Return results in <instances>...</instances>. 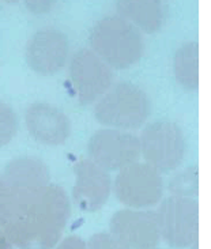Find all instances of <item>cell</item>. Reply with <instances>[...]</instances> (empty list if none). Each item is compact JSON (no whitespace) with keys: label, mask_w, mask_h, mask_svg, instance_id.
<instances>
[{"label":"cell","mask_w":211,"mask_h":249,"mask_svg":"<svg viewBox=\"0 0 211 249\" xmlns=\"http://www.w3.org/2000/svg\"><path fill=\"white\" fill-rule=\"evenodd\" d=\"M74 173L72 199L75 204L86 213H94L102 209L112 191L109 172L91 160H82L75 163Z\"/></svg>","instance_id":"obj_11"},{"label":"cell","mask_w":211,"mask_h":249,"mask_svg":"<svg viewBox=\"0 0 211 249\" xmlns=\"http://www.w3.org/2000/svg\"><path fill=\"white\" fill-rule=\"evenodd\" d=\"M88 249H128L110 233H95L88 238Z\"/></svg>","instance_id":"obj_19"},{"label":"cell","mask_w":211,"mask_h":249,"mask_svg":"<svg viewBox=\"0 0 211 249\" xmlns=\"http://www.w3.org/2000/svg\"><path fill=\"white\" fill-rule=\"evenodd\" d=\"M139 146L144 163L159 173H169L181 165L187 142L176 123L158 120L144 127Z\"/></svg>","instance_id":"obj_4"},{"label":"cell","mask_w":211,"mask_h":249,"mask_svg":"<svg viewBox=\"0 0 211 249\" xmlns=\"http://www.w3.org/2000/svg\"><path fill=\"white\" fill-rule=\"evenodd\" d=\"M0 177L7 185L14 202L34 195L51 184L47 165L37 158H17L10 161Z\"/></svg>","instance_id":"obj_13"},{"label":"cell","mask_w":211,"mask_h":249,"mask_svg":"<svg viewBox=\"0 0 211 249\" xmlns=\"http://www.w3.org/2000/svg\"><path fill=\"white\" fill-rule=\"evenodd\" d=\"M25 123L34 141L45 146H60L71 134V123L64 112L47 102H34L26 109Z\"/></svg>","instance_id":"obj_12"},{"label":"cell","mask_w":211,"mask_h":249,"mask_svg":"<svg viewBox=\"0 0 211 249\" xmlns=\"http://www.w3.org/2000/svg\"><path fill=\"white\" fill-rule=\"evenodd\" d=\"M113 191L117 200L129 209H149L162 199V176L147 163L135 162L119 170Z\"/></svg>","instance_id":"obj_6"},{"label":"cell","mask_w":211,"mask_h":249,"mask_svg":"<svg viewBox=\"0 0 211 249\" xmlns=\"http://www.w3.org/2000/svg\"><path fill=\"white\" fill-rule=\"evenodd\" d=\"M109 233L128 249H153L161 243L156 211L120 210L109 221Z\"/></svg>","instance_id":"obj_9"},{"label":"cell","mask_w":211,"mask_h":249,"mask_svg":"<svg viewBox=\"0 0 211 249\" xmlns=\"http://www.w3.org/2000/svg\"><path fill=\"white\" fill-rule=\"evenodd\" d=\"M8 3H15V1H18V0H6Z\"/></svg>","instance_id":"obj_22"},{"label":"cell","mask_w":211,"mask_h":249,"mask_svg":"<svg viewBox=\"0 0 211 249\" xmlns=\"http://www.w3.org/2000/svg\"><path fill=\"white\" fill-rule=\"evenodd\" d=\"M151 101L146 91L129 82H120L98 100L94 108L97 122L108 128L134 131L147 122Z\"/></svg>","instance_id":"obj_3"},{"label":"cell","mask_w":211,"mask_h":249,"mask_svg":"<svg viewBox=\"0 0 211 249\" xmlns=\"http://www.w3.org/2000/svg\"><path fill=\"white\" fill-rule=\"evenodd\" d=\"M18 131V117L10 105L0 101V147L13 141Z\"/></svg>","instance_id":"obj_17"},{"label":"cell","mask_w":211,"mask_h":249,"mask_svg":"<svg viewBox=\"0 0 211 249\" xmlns=\"http://www.w3.org/2000/svg\"><path fill=\"white\" fill-rule=\"evenodd\" d=\"M116 8L120 18L147 34L158 32L166 18L165 0H117Z\"/></svg>","instance_id":"obj_14"},{"label":"cell","mask_w":211,"mask_h":249,"mask_svg":"<svg viewBox=\"0 0 211 249\" xmlns=\"http://www.w3.org/2000/svg\"><path fill=\"white\" fill-rule=\"evenodd\" d=\"M161 240L175 249L190 248L197 243L199 204L193 197L170 195L156 211Z\"/></svg>","instance_id":"obj_5"},{"label":"cell","mask_w":211,"mask_h":249,"mask_svg":"<svg viewBox=\"0 0 211 249\" xmlns=\"http://www.w3.org/2000/svg\"><path fill=\"white\" fill-rule=\"evenodd\" d=\"M54 249H88L86 243L76 236H70L56 245Z\"/></svg>","instance_id":"obj_21"},{"label":"cell","mask_w":211,"mask_h":249,"mask_svg":"<svg viewBox=\"0 0 211 249\" xmlns=\"http://www.w3.org/2000/svg\"><path fill=\"white\" fill-rule=\"evenodd\" d=\"M88 160L106 172H119L139 162V138L128 131L102 128L88 139Z\"/></svg>","instance_id":"obj_7"},{"label":"cell","mask_w":211,"mask_h":249,"mask_svg":"<svg viewBox=\"0 0 211 249\" xmlns=\"http://www.w3.org/2000/svg\"><path fill=\"white\" fill-rule=\"evenodd\" d=\"M56 0H25L26 8L33 14H45L51 11Z\"/></svg>","instance_id":"obj_20"},{"label":"cell","mask_w":211,"mask_h":249,"mask_svg":"<svg viewBox=\"0 0 211 249\" xmlns=\"http://www.w3.org/2000/svg\"><path fill=\"white\" fill-rule=\"evenodd\" d=\"M90 45L101 60L116 70L136 64L144 49L141 32L119 15H109L95 23L90 33Z\"/></svg>","instance_id":"obj_2"},{"label":"cell","mask_w":211,"mask_h":249,"mask_svg":"<svg viewBox=\"0 0 211 249\" xmlns=\"http://www.w3.org/2000/svg\"><path fill=\"white\" fill-rule=\"evenodd\" d=\"M11 213H13V197L3 178L0 177V243H8L6 231L11 218Z\"/></svg>","instance_id":"obj_18"},{"label":"cell","mask_w":211,"mask_h":249,"mask_svg":"<svg viewBox=\"0 0 211 249\" xmlns=\"http://www.w3.org/2000/svg\"><path fill=\"white\" fill-rule=\"evenodd\" d=\"M68 40L54 29L34 33L26 45V61L35 74L51 76L59 72L68 59Z\"/></svg>","instance_id":"obj_10"},{"label":"cell","mask_w":211,"mask_h":249,"mask_svg":"<svg viewBox=\"0 0 211 249\" xmlns=\"http://www.w3.org/2000/svg\"><path fill=\"white\" fill-rule=\"evenodd\" d=\"M153 249H161V248H158V247H157V248H153Z\"/></svg>","instance_id":"obj_23"},{"label":"cell","mask_w":211,"mask_h":249,"mask_svg":"<svg viewBox=\"0 0 211 249\" xmlns=\"http://www.w3.org/2000/svg\"><path fill=\"white\" fill-rule=\"evenodd\" d=\"M68 76L82 105L98 101L113 83L112 68L91 49H81L72 56Z\"/></svg>","instance_id":"obj_8"},{"label":"cell","mask_w":211,"mask_h":249,"mask_svg":"<svg viewBox=\"0 0 211 249\" xmlns=\"http://www.w3.org/2000/svg\"><path fill=\"white\" fill-rule=\"evenodd\" d=\"M196 166L185 168L172 177L169 182V191L172 195L181 197H196L199 184Z\"/></svg>","instance_id":"obj_16"},{"label":"cell","mask_w":211,"mask_h":249,"mask_svg":"<svg viewBox=\"0 0 211 249\" xmlns=\"http://www.w3.org/2000/svg\"><path fill=\"white\" fill-rule=\"evenodd\" d=\"M173 70L176 81L184 90L196 91L199 88V45L196 41L187 42L177 49Z\"/></svg>","instance_id":"obj_15"},{"label":"cell","mask_w":211,"mask_h":249,"mask_svg":"<svg viewBox=\"0 0 211 249\" xmlns=\"http://www.w3.org/2000/svg\"><path fill=\"white\" fill-rule=\"evenodd\" d=\"M71 214L66 191L48 184L34 195L13 200L6 237L14 248L52 249L60 241Z\"/></svg>","instance_id":"obj_1"}]
</instances>
